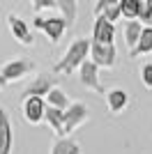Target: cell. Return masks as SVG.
<instances>
[{
    "label": "cell",
    "mask_w": 152,
    "mask_h": 154,
    "mask_svg": "<svg viewBox=\"0 0 152 154\" xmlns=\"http://www.w3.org/2000/svg\"><path fill=\"white\" fill-rule=\"evenodd\" d=\"M90 48H92V39L76 37L69 44V48L65 51V55L53 64L51 71H53V74H65V76L78 71V67H81L85 60H90Z\"/></svg>",
    "instance_id": "cell-1"
},
{
    "label": "cell",
    "mask_w": 152,
    "mask_h": 154,
    "mask_svg": "<svg viewBox=\"0 0 152 154\" xmlns=\"http://www.w3.org/2000/svg\"><path fill=\"white\" fill-rule=\"evenodd\" d=\"M32 26L44 32V37L49 39L51 44H58V42L62 39L65 30L69 28V26H67V21H65V16H49V19H44V16H35Z\"/></svg>",
    "instance_id": "cell-2"
},
{
    "label": "cell",
    "mask_w": 152,
    "mask_h": 154,
    "mask_svg": "<svg viewBox=\"0 0 152 154\" xmlns=\"http://www.w3.org/2000/svg\"><path fill=\"white\" fill-rule=\"evenodd\" d=\"M46 108H49V101L46 97H28V99H21V113H23V120L32 127L44 122L46 117Z\"/></svg>",
    "instance_id": "cell-3"
},
{
    "label": "cell",
    "mask_w": 152,
    "mask_h": 154,
    "mask_svg": "<svg viewBox=\"0 0 152 154\" xmlns=\"http://www.w3.org/2000/svg\"><path fill=\"white\" fill-rule=\"evenodd\" d=\"M90 120V108L83 101H71V106L65 110V138H69L78 127Z\"/></svg>",
    "instance_id": "cell-4"
},
{
    "label": "cell",
    "mask_w": 152,
    "mask_h": 154,
    "mask_svg": "<svg viewBox=\"0 0 152 154\" xmlns=\"http://www.w3.org/2000/svg\"><path fill=\"white\" fill-rule=\"evenodd\" d=\"M35 71V62L28 58H14V60H7L2 67H0V74L9 81V83H16V81H23L28 74Z\"/></svg>",
    "instance_id": "cell-5"
},
{
    "label": "cell",
    "mask_w": 152,
    "mask_h": 154,
    "mask_svg": "<svg viewBox=\"0 0 152 154\" xmlns=\"http://www.w3.org/2000/svg\"><path fill=\"white\" fill-rule=\"evenodd\" d=\"M99 69L101 67H97L92 60H85V62L78 67V81H81V85L85 88V90L95 92V94H104V85H101L99 81Z\"/></svg>",
    "instance_id": "cell-6"
},
{
    "label": "cell",
    "mask_w": 152,
    "mask_h": 154,
    "mask_svg": "<svg viewBox=\"0 0 152 154\" xmlns=\"http://www.w3.org/2000/svg\"><path fill=\"white\" fill-rule=\"evenodd\" d=\"M90 60H92L97 67L113 69V67H115V60H118V51H115L113 44H97V42H92V48H90Z\"/></svg>",
    "instance_id": "cell-7"
},
{
    "label": "cell",
    "mask_w": 152,
    "mask_h": 154,
    "mask_svg": "<svg viewBox=\"0 0 152 154\" xmlns=\"http://www.w3.org/2000/svg\"><path fill=\"white\" fill-rule=\"evenodd\" d=\"M7 28H9L12 37L16 39L19 44H23V46H32V44H35V35H32L30 26H28L21 16H16V14H7Z\"/></svg>",
    "instance_id": "cell-8"
},
{
    "label": "cell",
    "mask_w": 152,
    "mask_h": 154,
    "mask_svg": "<svg viewBox=\"0 0 152 154\" xmlns=\"http://www.w3.org/2000/svg\"><path fill=\"white\" fill-rule=\"evenodd\" d=\"M53 88H55V74H39L23 90L21 99H28V97H46Z\"/></svg>",
    "instance_id": "cell-9"
},
{
    "label": "cell",
    "mask_w": 152,
    "mask_h": 154,
    "mask_svg": "<svg viewBox=\"0 0 152 154\" xmlns=\"http://www.w3.org/2000/svg\"><path fill=\"white\" fill-rule=\"evenodd\" d=\"M115 39V26L113 21L106 16H95V26H92V42L97 44H113Z\"/></svg>",
    "instance_id": "cell-10"
},
{
    "label": "cell",
    "mask_w": 152,
    "mask_h": 154,
    "mask_svg": "<svg viewBox=\"0 0 152 154\" xmlns=\"http://www.w3.org/2000/svg\"><path fill=\"white\" fill-rule=\"evenodd\" d=\"M14 149V127L12 117L5 108H0V154H12Z\"/></svg>",
    "instance_id": "cell-11"
},
{
    "label": "cell",
    "mask_w": 152,
    "mask_h": 154,
    "mask_svg": "<svg viewBox=\"0 0 152 154\" xmlns=\"http://www.w3.org/2000/svg\"><path fill=\"white\" fill-rule=\"evenodd\" d=\"M44 122L51 127V131L55 134V138H65V110L55 108V106H49Z\"/></svg>",
    "instance_id": "cell-12"
},
{
    "label": "cell",
    "mask_w": 152,
    "mask_h": 154,
    "mask_svg": "<svg viewBox=\"0 0 152 154\" xmlns=\"http://www.w3.org/2000/svg\"><path fill=\"white\" fill-rule=\"evenodd\" d=\"M106 106L113 115H120L122 110H127V106H129V94L125 90H120V88H115V90L106 92Z\"/></svg>",
    "instance_id": "cell-13"
},
{
    "label": "cell",
    "mask_w": 152,
    "mask_h": 154,
    "mask_svg": "<svg viewBox=\"0 0 152 154\" xmlns=\"http://www.w3.org/2000/svg\"><path fill=\"white\" fill-rule=\"evenodd\" d=\"M143 23H141V19H134V21H127V26H125V42L129 48H136V44H138V39L141 35H143Z\"/></svg>",
    "instance_id": "cell-14"
},
{
    "label": "cell",
    "mask_w": 152,
    "mask_h": 154,
    "mask_svg": "<svg viewBox=\"0 0 152 154\" xmlns=\"http://www.w3.org/2000/svg\"><path fill=\"white\" fill-rule=\"evenodd\" d=\"M150 53H152V26H145L143 28V35H141V39H138V44H136V48L129 51V55L136 58V55H150Z\"/></svg>",
    "instance_id": "cell-15"
},
{
    "label": "cell",
    "mask_w": 152,
    "mask_h": 154,
    "mask_svg": "<svg viewBox=\"0 0 152 154\" xmlns=\"http://www.w3.org/2000/svg\"><path fill=\"white\" fill-rule=\"evenodd\" d=\"M51 154H83L81 145L76 140H69V138H55L53 147H51Z\"/></svg>",
    "instance_id": "cell-16"
},
{
    "label": "cell",
    "mask_w": 152,
    "mask_h": 154,
    "mask_svg": "<svg viewBox=\"0 0 152 154\" xmlns=\"http://www.w3.org/2000/svg\"><path fill=\"white\" fill-rule=\"evenodd\" d=\"M58 9H60V14L65 16L67 26L71 28L76 23V16H78V2H76V0H58Z\"/></svg>",
    "instance_id": "cell-17"
},
{
    "label": "cell",
    "mask_w": 152,
    "mask_h": 154,
    "mask_svg": "<svg viewBox=\"0 0 152 154\" xmlns=\"http://www.w3.org/2000/svg\"><path fill=\"white\" fill-rule=\"evenodd\" d=\"M46 101H49V106H55V108H60V110H67V108L71 106V99L65 94L58 85L49 92V94H46Z\"/></svg>",
    "instance_id": "cell-18"
},
{
    "label": "cell",
    "mask_w": 152,
    "mask_h": 154,
    "mask_svg": "<svg viewBox=\"0 0 152 154\" xmlns=\"http://www.w3.org/2000/svg\"><path fill=\"white\" fill-rule=\"evenodd\" d=\"M141 7H143V0H122V16H125L127 21L138 19Z\"/></svg>",
    "instance_id": "cell-19"
},
{
    "label": "cell",
    "mask_w": 152,
    "mask_h": 154,
    "mask_svg": "<svg viewBox=\"0 0 152 154\" xmlns=\"http://www.w3.org/2000/svg\"><path fill=\"white\" fill-rule=\"evenodd\" d=\"M141 23L143 26H152V0H143V7H141Z\"/></svg>",
    "instance_id": "cell-20"
},
{
    "label": "cell",
    "mask_w": 152,
    "mask_h": 154,
    "mask_svg": "<svg viewBox=\"0 0 152 154\" xmlns=\"http://www.w3.org/2000/svg\"><path fill=\"white\" fill-rule=\"evenodd\" d=\"M120 2H122V0H97V2H95V16H101L106 9L120 5Z\"/></svg>",
    "instance_id": "cell-21"
},
{
    "label": "cell",
    "mask_w": 152,
    "mask_h": 154,
    "mask_svg": "<svg viewBox=\"0 0 152 154\" xmlns=\"http://www.w3.org/2000/svg\"><path fill=\"white\" fill-rule=\"evenodd\" d=\"M141 81H143V85H145L147 90H152V62L141 67Z\"/></svg>",
    "instance_id": "cell-22"
},
{
    "label": "cell",
    "mask_w": 152,
    "mask_h": 154,
    "mask_svg": "<svg viewBox=\"0 0 152 154\" xmlns=\"http://www.w3.org/2000/svg\"><path fill=\"white\" fill-rule=\"evenodd\" d=\"M30 2H32V9H35V12H44V9L58 7V0H30Z\"/></svg>",
    "instance_id": "cell-23"
},
{
    "label": "cell",
    "mask_w": 152,
    "mask_h": 154,
    "mask_svg": "<svg viewBox=\"0 0 152 154\" xmlns=\"http://www.w3.org/2000/svg\"><path fill=\"white\" fill-rule=\"evenodd\" d=\"M7 85H9V81H7L2 74H0V92H5V90H7Z\"/></svg>",
    "instance_id": "cell-24"
}]
</instances>
